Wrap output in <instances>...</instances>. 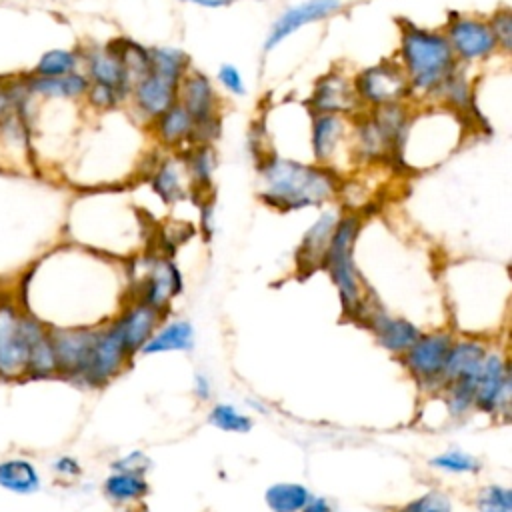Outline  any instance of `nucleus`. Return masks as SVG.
I'll return each mask as SVG.
<instances>
[{
  "instance_id": "f257e3e1",
  "label": "nucleus",
  "mask_w": 512,
  "mask_h": 512,
  "mask_svg": "<svg viewBox=\"0 0 512 512\" xmlns=\"http://www.w3.org/2000/svg\"><path fill=\"white\" fill-rule=\"evenodd\" d=\"M260 182L262 198L282 210L318 206L338 190V176L330 168L286 158H268L260 166Z\"/></svg>"
},
{
  "instance_id": "f03ea898",
  "label": "nucleus",
  "mask_w": 512,
  "mask_h": 512,
  "mask_svg": "<svg viewBox=\"0 0 512 512\" xmlns=\"http://www.w3.org/2000/svg\"><path fill=\"white\" fill-rule=\"evenodd\" d=\"M402 70L410 90L432 92L454 72L456 58L444 34L402 24L400 40Z\"/></svg>"
},
{
  "instance_id": "7ed1b4c3",
  "label": "nucleus",
  "mask_w": 512,
  "mask_h": 512,
  "mask_svg": "<svg viewBox=\"0 0 512 512\" xmlns=\"http://www.w3.org/2000/svg\"><path fill=\"white\" fill-rule=\"evenodd\" d=\"M360 230L358 216H344L338 220L336 230L332 234L324 266L328 268L338 292L340 302L346 314L352 318H360L366 310L364 284L352 260V248Z\"/></svg>"
},
{
  "instance_id": "20e7f679",
  "label": "nucleus",
  "mask_w": 512,
  "mask_h": 512,
  "mask_svg": "<svg viewBox=\"0 0 512 512\" xmlns=\"http://www.w3.org/2000/svg\"><path fill=\"white\" fill-rule=\"evenodd\" d=\"M26 308L14 290H0V382L26 378Z\"/></svg>"
},
{
  "instance_id": "39448f33",
  "label": "nucleus",
  "mask_w": 512,
  "mask_h": 512,
  "mask_svg": "<svg viewBox=\"0 0 512 512\" xmlns=\"http://www.w3.org/2000/svg\"><path fill=\"white\" fill-rule=\"evenodd\" d=\"M128 358L130 354L124 346V340L116 324L112 320L106 324H100L96 330V338L90 350L86 370L78 384H84V386L108 384L124 368Z\"/></svg>"
},
{
  "instance_id": "423d86ee",
  "label": "nucleus",
  "mask_w": 512,
  "mask_h": 512,
  "mask_svg": "<svg viewBox=\"0 0 512 512\" xmlns=\"http://www.w3.org/2000/svg\"><path fill=\"white\" fill-rule=\"evenodd\" d=\"M96 330H98V326L50 328L58 376L68 378L72 382H80V378L86 370L88 358H90Z\"/></svg>"
},
{
  "instance_id": "0eeeda50",
  "label": "nucleus",
  "mask_w": 512,
  "mask_h": 512,
  "mask_svg": "<svg viewBox=\"0 0 512 512\" xmlns=\"http://www.w3.org/2000/svg\"><path fill=\"white\" fill-rule=\"evenodd\" d=\"M352 86L358 100L376 108L398 104L410 92L402 66L394 62H382L362 70Z\"/></svg>"
},
{
  "instance_id": "6e6552de",
  "label": "nucleus",
  "mask_w": 512,
  "mask_h": 512,
  "mask_svg": "<svg viewBox=\"0 0 512 512\" xmlns=\"http://www.w3.org/2000/svg\"><path fill=\"white\" fill-rule=\"evenodd\" d=\"M450 332H428L420 334L418 340L402 354L406 368L424 386H442V368L452 346Z\"/></svg>"
},
{
  "instance_id": "1a4fd4ad",
  "label": "nucleus",
  "mask_w": 512,
  "mask_h": 512,
  "mask_svg": "<svg viewBox=\"0 0 512 512\" xmlns=\"http://www.w3.org/2000/svg\"><path fill=\"white\" fill-rule=\"evenodd\" d=\"M510 374L508 366L498 352H488L484 364L476 376L474 406L488 414H508L510 408Z\"/></svg>"
},
{
  "instance_id": "9d476101",
  "label": "nucleus",
  "mask_w": 512,
  "mask_h": 512,
  "mask_svg": "<svg viewBox=\"0 0 512 512\" xmlns=\"http://www.w3.org/2000/svg\"><path fill=\"white\" fill-rule=\"evenodd\" d=\"M444 36L452 48L454 58L466 62L488 58L498 48L488 22L478 18L452 14V20L448 22Z\"/></svg>"
},
{
  "instance_id": "9b49d317",
  "label": "nucleus",
  "mask_w": 512,
  "mask_h": 512,
  "mask_svg": "<svg viewBox=\"0 0 512 512\" xmlns=\"http://www.w3.org/2000/svg\"><path fill=\"white\" fill-rule=\"evenodd\" d=\"M340 8H342L340 0H304L300 4L290 6L272 24V28L266 36V42H264V50H272L274 46H278L282 40L292 36L302 26H306L310 22L324 20L330 14L338 12Z\"/></svg>"
},
{
  "instance_id": "f8f14e48",
  "label": "nucleus",
  "mask_w": 512,
  "mask_h": 512,
  "mask_svg": "<svg viewBox=\"0 0 512 512\" xmlns=\"http://www.w3.org/2000/svg\"><path fill=\"white\" fill-rule=\"evenodd\" d=\"M28 312V310H26ZM58 376L56 370V356L50 338V328L28 312L26 316V378H54Z\"/></svg>"
},
{
  "instance_id": "ddd939ff",
  "label": "nucleus",
  "mask_w": 512,
  "mask_h": 512,
  "mask_svg": "<svg viewBox=\"0 0 512 512\" xmlns=\"http://www.w3.org/2000/svg\"><path fill=\"white\" fill-rule=\"evenodd\" d=\"M80 56L84 60V66H86L84 74L90 80V84H100V86L112 88L122 98L126 96V92L132 90V82L124 68V62L120 60V56L112 48V44L106 48H94Z\"/></svg>"
},
{
  "instance_id": "4468645a",
  "label": "nucleus",
  "mask_w": 512,
  "mask_h": 512,
  "mask_svg": "<svg viewBox=\"0 0 512 512\" xmlns=\"http://www.w3.org/2000/svg\"><path fill=\"white\" fill-rule=\"evenodd\" d=\"M178 82L180 80H174L160 72L148 70V74H144L132 88L134 102L140 108V112L154 120L160 114H164L170 106L176 104Z\"/></svg>"
},
{
  "instance_id": "2eb2a0df",
  "label": "nucleus",
  "mask_w": 512,
  "mask_h": 512,
  "mask_svg": "<svg viewBox=\"0 0 512 512\" xmlns=\"http://www.w3.org/2000/svg\"><path fill=\"white\" fill-rule=\"evenodd\" d=\"M182 290V276L176 264L168 260H156L148 266V272L142 278V288H140V300L154 310L162 312L170 300L180 294Z\"/></svg>"
},
{
  "instance_id": "dca6fc26",
  "label": "nucleus",
  "mask_w": 512,
  "mask_h": 512,
  "mask_svg": "<svg viewBox=\"0 0 512 512\" xmlns=\"http://www.w3.org/2000/svg\"><path fill=\"white\" fill-rule=\"evenodd\" d=\"M176 102L192 116L194 124L214 120L216 114V94L208 76L196 70H188L178 82Z\"/></svg>"
},
{
  "instance_id": "f3484780",
  "label": "nucleus",
  "mask_w": 512,
  "mask_h": 512,
  "mask_svg": "<svg viewBox=\"0 0 512 512\" xmlns=\"http://www.w3.org/2000/svg\"><path fill=\"white\" fill-rule=\"evenodd\" d=\"M370 330L374 332L380 346H384L392 354H404L422 334L410 320L388 316L384 310L366 308L364 314Z\"/></svg>"
},
{
  "instance_id": "a211bd4d",
  "label": "nucleus",
  "mask_w": 512,
  "mask_h": 512,
  "mask_svg": "<svg viewBox=\"0 0 512 512\" xmlns=\"http://www.w3.org/2000/svg\"><path fill=\"white\" fill-rule=\"evenodd\" d=\"M22 84L30 98L46 100V102L78 100V98H84L90 88V80L80 70L70 72L66 76H58V78H38V76L22 74Z\"/></svg>"
},
{
  "instance_id": "6ab92c4d",
  "label": "nucleus",
  "mask_w": 512,
  "mask_h": 512,
  "mask_svg": "<svg viewBox=\"0 0 512 512\" xmlns=\"http://www.w3.org/2000/svg\"><path fill=\"white\" fill-rule=\"evenodd\" d=\"M112 322L116 324L124 340V346L132 356L156 332V326L160 322V312L144 302H134L124 312H120V316H116Z\"/></svg>"
},
{
  "instance_id": "aec40b11",
  "label": "nucleus",
  "mask_w": 512,
  "mask_h": 512,
  "mask_svg": "<svg viewBox=\"0 0 512 512\" xmlns=\"http://www.w3.org/2000/svg\"><path fill=\"white\" fill-rule=\"evenodd\" d=\"M486 354H488L486 346L478 340L452 342L442 368L440 384L448 386L458 380H476Z\"/></svg>"
},
{
  "instance_id": "412c9836",
  "label": "nucleus",
  "mask_w": 512,
  "mask_h": 512,
  "mask_svg": "<svg viewBox=\"0 0 512 512\" xmlns=\"http://www.w3.org/2000/svg\"><path fill=\"white\" fill-rule=\"evenodd\" d=\"M340 216L336 210H326L322 216L306 230L300 250H298V264L304 268V272H310L318 266H324L326 252L332 240V234L336 230Z\"/></svg>"
},
{
  "instance_id": "4be33fe9",
  "label": "nucleus",
  "mask_w": 512,
  "mask_h": 512,
  "mask_svg": "<svg viewBox=\"0 0 512 512\" xmlns=\"http://www.w3.org/2000/svg\"><path fill=\"white\" fill-rule=\"evenodd\" d=\"M354 86L338 72H330L322 76L314 88L310 98L316 114H342L356 106Z\"/></svg>"
},
{
  "instance_id": "5701e85b",
  "label": "nucleus",
  "mask_w": 512,
  "mask_h": 512,
  "mask_svg": "<svg viewBox=\"0 0 512 512\" xmlns=\"http://www.w3.org/2000/svg\"><path fill=\"white\" fill-rule=\"evenodd\" d=\"M0 488L10 494L30 496L42 488V476L32 460L10 456L0 460Z\"/></svg>"
},
{
  "instance_id": "b1692460",
  "label": "nucleus",
  "mask_w": 512,
  "mask_h": 512,
  "mask_svg": "<svg viewBox=\"0 0 512 512\" xmlns=\"http://www.w3.org/2000/svg\"><path fill=\"white\" fill-rule=\"evenodd\" d=\"M346 136V122L340 114H316L312 120V152L318 162H328L336 156Z\"/></svg>"
},
{
  "instance_id": "393cba45",
  "label": "nucleus",
  "mask_w": 512,
  "mask_h": 512,
  "mask_svg": "<svg viewBox=\"0 0 512 512\" xmlns=\"http://www.w3.org/2000/svg\"><path fill=\"white\" fill-rule=\"evenodd\" d=\"M194 344V328L186 320H174L156 330L140 348L142 354H160L174 350H190Z\"/></svg>"
},
{
  "instance_id": "a878e982",
  "label": "nucleus",
  "mask_w": 512,
  "mask_h": 512,
  "mask_svg": "<svg viewBox=\"0 0 512 512\" xmlns=\"http://www.w3.org/2000/svg\"><path fill=\"white\" fill-rule=\"evenodd\" d=\"M82 56L76 50H68V48H52L46 50L36 64L32 66V70L28 72L30 76H38V78H58V76H66L70 72L78 70Z\"/></svg>"
},
{
  "instance_id": "bb28decb",
  "label": "nucleus",
  "mask_w": 512,
  "mask_h": 512,
  "mask_svg": "<svg viewBox=\"0 0 512 512\" xmlns=\"http://www.w3.org/2000/svg\"><path fill=\"white\" fill-rule=\"evenodd\" d=\"M104 496L118 504H128L144 498L148 494V482L144 476L138 474H126V472H112L104 480Z\"/></svg>"
},
{
  "instance_id": "cd10ccee",
  "label": "nucleus",
  "mask_w": 512,
  "mask_h": 512,
  "mask_svg": "<svg viewBox=\"0 0 512 512\" xmlns=\"http://www.w3.org/2000/svg\"><path fill=\"white\" fill-rule=\"evenodd\" d=\"M310 496V490L302 484L278 482L268 486L264 500L272 512H300Z\"/></svg>"
},
{
  "instance_id": "c85d7f7f",
  "label": "nucleus",
  "mask_w": 512,
  "mask_h": 512,
  "mask_svg": "<svg viewBox=\"0 0 512 512\" xmlns=\"http://www.w3.org/2000/svg\"><path fill=\"white\" fill-rule=\"evenodd\" d=\"M192 128H194L192 116L178 102L156 118L158 138L166 144H178L186 138H192Z\"/></svg>"
},
{
  "instance_id": "c756f323",
  "label": "nucleus",
  "mask_w": 512,
  "mask_h": 512,
  "mask_svg": "<svg viewBox=\"0 0 512 512\" xmlns=\"http://www.w3.org/2000/svg\"><path fill=\"white\" fill-rule=\"evenodd\" d=\"M150 54V70L180 80L188 72V56L176 48H154L148 50Z\"/></svg>"
},
{
  "instance_id": "7c9ffc66",
  "label": "nucleus",
  "mask_w": 512,
  "mask_h": 512,
  "mask_svg": "<svg viewBox=\"0 0 512 512\" xmlns=\"http://www.w3.org/2000/svg\"><path fill=\"white\" fill-rule=\"evenodd\" d=\"M154 190L164 202H174L182 198L184 184H182V166L176 162H166L154 176Z\"/></svg>"
},
{
  "instance_id": "2f4dec72",
  "label": "nucleus",
  "mask_w": 512,
  "mask_h": 512,
  "mask_svg": "<svg viewBox=\"0 0 512 512\" xmlns=\"http://www.w3.org/2000/svg\"><path fill=\"white\" fill-rule=\"evenodd\" d=\"M208 422L218 430L238 432V434L250 432L252 428V420L246 414L238 412L232 404H216L208 414Z\"/></svg>"
},
{
  "instance_id": "473e14b6",
  "label": "nucleus",
  "mask_w": 512,
  "mask_h": 512,
  "mask_svg": "<svg viewBox=\"0 0 512 512\" xmlns=\"http://www.w3.org/2000/svg\"><path fill=\"white\" fill-rule=\"evenodd\" d=\"M430 466L450 472V474H476L482 464L478 458H474L468 452L462 450H446L430 460Z\"/></svg>"
},
{
  "instance_id": "72a5a7b5",
  "label": "nucleus",
  "mask_w": 512,
  "mask_h": 512,
  "mask_svg": "<svg viewBox=\"0 0 512 512\" xmlns=\"http://www.w3.org/2000/svg\"><path fill=\"white\" fill-rule=\"evenodd\" d=\"M446 388V406L454 418H460L470 412L474 406V388L476 380H458L452 382Z\"/></svg>"
},
{
  "instance_id": "f704fd0d",
  "label": "nucleus",
  "mask_w": 512,
  "mask_h": 512,
  "mask_svg": "<svg viewBox=\"0 0 512 512\" xmlns=\"http://www.w3.org/2000/svg\"><path fill=\"white\" fill-rule=\"evenodd\" d=\"M478 512H512V492L510 488L490 484L484 486L476 496Z\"/></svg>"
},
{
  "instance_id": "c9c22d12",
  "label": "nucleus",
  "mask_w": 512,
  "mask_h": 512,
  "mask_svg": "<svg viewBox=\"0 0 512 512\" xmlns=\"http://www.w3.org/2000/svg\"><path fill=\"white\" fill-rule=\"evenodd\" d=\"M216 166V156L214 150L208 144H200L188 158L186 168L190 170V176L200 184L206 186L210 182V176Z\"/></svg>"
},
{
  "instance_id": "e433bc0d",
  "label": "nucleus",
  "mask_w": 512,
  "mask_h": 512,
  "mask_svg": "<svg viewBox=\"0 0 512 512\" xmlns=\"http://www.w3.org/2000/svg\"><path fill=\"white\" fill-rule=\"evenodd\" d=\"M394 512H452V504L448 494L440 492V490H430L410 502H406L404 506H400Z\"/></svg>"
},
{
  "instance_id": "4c0bfd02",
  "label": "nucleus",
  "mask_w": 512,
  "mask_h": 512,
  "mask_svg": "<svg viewBox=\"0 0 512 512\" xmlns=\"http://www.w3.org/2000/svg\"><path fill=\"white\" fill-rule=\"evenodd\" d=\"M26 96L28 94L22 84V74L0 76V118L14 110Z\"/></svg>"
},
{
  "instance_id": "58836bf2",
  "label": "nucleus",
  "mask_w": 512,
  "mask_h": 512,
  "mask_svg": "<svg viewBox=\"0 0 512 512\" xmlns=\"http://www.w3.org/2000/svg\"><path fill=\"white\" fill-rule=\"evenodd\" d=\"M488 26L496 38V44L508 52L512 48V12L508 8H500Z\"/></svg>"
},
{
  "instance_id": "ea45409f",
  "label": "nucleus",
  "mask_w": 512,
  "mask_h": 512,
  "mask_svg": "<svg viewBox=\"0 0 512 512\" xmlns=\"http://www.w3.org/2000/svg\"><path fill=\"white\" fill-rule=\"evenodd\" d=\"M84 98L88 100L90 106H94V108H98V110L112 108V106H116V104L122 100V96H120L116 90L106 88V86H100V84H90V88H88V92H86Z\"/></svg>"
},
{
  "instance_id": "a19ab883",
  "label": "nucleus",
  "mask_w": 512,
  "mask_h": 512,
  "mask_svg": "<svg viewBox=\"0 0 512 512\" xmlns=\"http://www.w3.org/2000/svg\"><path fill=\"white\" fill-rule=\"evenodd\" d=\"M150 468V460L144 452H130L128 456L112 462V470L114 472H126V474H138V476H144V472Z\"/></svg>"
},
{
  "instance_id": "79ce46f5",
  "label": "nucleus",
  "mask_w": 512,
  "mask_h": 512,
  "mask_svg": "<svg viewBox=\"0 0 512 512\" xmlns=\"http://www.w3.org/2000/svg\"><path fill=\"white\" fill-rule=\"evenodd\" d=\"M218 80H220V84H222L228 92L238 94V96H240V94H246V84H244L242 74L238 72L236 66H232V64L220 66V70H218Z\"/></svg>"
},
{
  "instance_id": "37998d69",
  "label": "nucleus",
  "mask_w": 512,
  "mask_h": 512,
  "mask_svg": "<svg viewBox=\"0 0 512 512\" xmlns=\"http://www.w3.org/2000/svg\"><path fill=\"white\" fill-rule=\"evenodd\" d=\"M52 472L62 480H74L82 474V468L76 458L72 456H60L52 462Z\"/></svg>"
},
{
  "instance_id": "c03bdc74",
  "label": "nucleus",
  "mask_w": 512,
  "mask_h": 512,
  "mask_svg": "<svg viewBox=\"0 0 512 512\" xmlns=\"http://www.w3.org/2000/svg\"><path fill=\"white\" fill-rule=\"evenodd\" d=\"M300 512H334L332 504L324 496H310Z\"/></svg>"
},
{
  "instance_id": "a18cd8bd",
  "label": "nucleus",
  "mask_w": 512,
  "mask_h": 512,
  "mask_svg": "<svg viewBox=\"0 0 512 512\" xmlns=\"http://www.w3.org/2000/svg\"><path fill=\"white\" fill-rule=\"evenodd\" d=\"M194 392L200 400L210 398V380L204 374H196L194 378Z\"/></svg>"
}]
</instances>
